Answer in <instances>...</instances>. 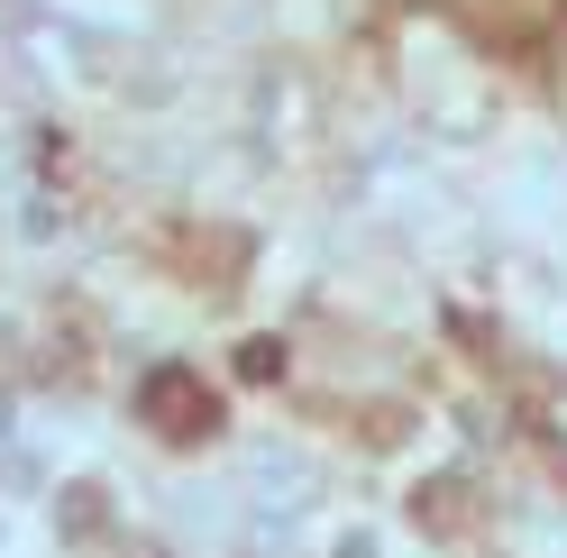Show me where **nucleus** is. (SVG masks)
I'll list each match as a JSON object with an SVG mask.
<instances>
[{"label":"nucleus","mask_w":567,"mask_h":558,"mask_svg":"<svg viewBox=\"0 0 567 558\" xmlns=\"http://www.w3.org/2000/svg\"><path fill=\"white\" fill-rule=\"evenodd\" d=\"M137 412H147L165 440H202L210 422H220V403H210V385H202L193 366H156L147 385H137Z\"/></svg>","instance_id":"nucleus-1"}]
</instances>
